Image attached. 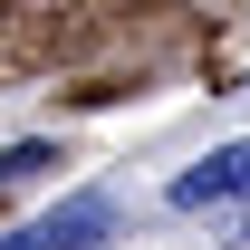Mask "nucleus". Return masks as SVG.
I'll use <instances>...</instances> for the list:
<instances>
[{"instance_id": "f257e3e1", "label": "nucleus", "mask_w": 250, "mask_h": 250, "mask_svg": "<svg viewBox=\"0 0 250 250\" xmlns=\"http://www.w3.org/2000/svg\"><path fill=\"white\" fill-rule=\"evenodd\" d=\"M221 202H250V135L173 173V212H221Z\"/></svg>"}, {"instance_id": "f03ea898", "label": "nucleus", "mask_w": 250, "mask_h": 250, "mask_svg": "<svg viewBox=\"0 0 250 250\" xmlns=\"http://www.w3.org/2000/svg\"><path fill=\"white\" fill-rule=\"evenodd\" d=\"M106 221H116V202H106V192H77V202H58V212H39L20 241L29 250H87V241H106Z\"/></svg>"}, {"instance_id": "7ed1b4c3", "label": "nucleus", "mask_w": 250, "mask_h": 250, "mask_svg": "<svg viewBox=\"0 0 250 250\" xmlns=\"http://www.w3.org/2000/svg\"><path fill=\"white\" fill-rule=\"evenodd\" d=\"M58 164V145L48 135H29V145H0V183H29V173H48Z\"/></svg>"}]
</instances>
